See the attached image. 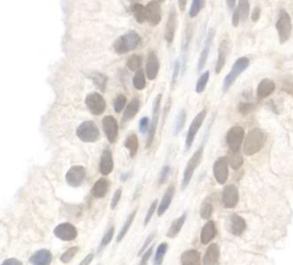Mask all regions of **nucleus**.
Segmentation results:
<instances>
[{
  "instance_id": "42",
  "label": "nucleus",
  "mask_w": 293,
  "mask_h": 265,
  "mask_svg": "<svg viewBox=\"0 0 293 265\" xmlns=\"http://www.w3.org/2000/svg\"><path fill=\"white\" fill-rule=\"evenodd\" d=\"M209 78H210V72L209 71L204 72L201 74V76H199V80L196 84V92L198 94H201L205 90L206 87L208 85Z\"/></svg>"
},
{
  "instance_id": "18",
  "label": "nucleus",
  "mask_w": 293,
  "mask_h": 265,
  "mask_svg": "<svg viewBox=\"0 0 293 265\" xmlns=\"http://www.w3.org/2000/svg\"><path fill=\"white\" fill-rule=\"evenodd\" d=\"M147 10V22L151 27H156L161 21V7L159 1H151L146 5Z\"/></svg>"
},
{
  "instance_id": "22",
  "label": "nucleus",
  "mask_w": 293,
  "mask_h": 265,
  "mask_svg": "<svg viewBox=\"0 0 293 265\" xmlns=\"http://www.w3.org/2000/svg\"><path fill=\"white\" fill-rule=\"evenodd\" d=\"M246 228V220L237 214H232L229 221V231L235 236H241Z\"/></svg>"
},
{
  "instance_id": "60",
  "label": "nucleus",
  "mask_w": 293,
  "mask_h": 265,
  "mask_svg": "<svg viewBox=\"0 0 293 265\" xmlns=\"http://www.w3.org/2000/svg\"><path fill=\"white\" fill-rule=\"evenodd\" d=\"M171 107V98L169 97L168 99H167V102L166 103L165 108H164V112H163V122H162V125H164V122H165L166 118H167V113L169 112V110H170Z\"/></svg>"
},
{
  "instance_id": "59",
  "label": "nucleus",
  "mask_w": 293,
  "mask_h": 265,
  "mask_svg": "<svg viewBox=\"0 0 293 265\" xmlns=\"http://www.w3.org/2000/svg\"><path fill=\"white\" fill-rule=\"evenodd\" d=\"M93 258H94V255L90 253L89 255H87V256L84 258V260L82 261L78 265H90V263L93 260Z\"/></svg>"
},
{
  "instance_id": "8",
  "label": "nucleus",
  "mask_w": 293,
  "mask_h": 265,
  "mask_svg": "<svg viewBox=\"0 0 293 265\" xmlns=\"http://www.w3.org/2000/svg\"><path fill=\"white\" fill-rule=\"evenodd\" d=\"M161 100H162V94L157 95L156 98L153 101L152 104V117H151L150 128L148 131V136H147L146 148L151 147L154 141V138L156 135L157 128L160 119V114H161Z\"/></svg>"
},
{
  "instance_id": "34",
  "label": "nucleus",
  "mask_w": 293,
  "mask_h": 265,
  "mask_svg": "<svg viewBox=\"0 0 293 265\" xmlns=\"http://www.w3.org/2000/svg\"><path fill=\"white\" fill-rule=\"evenodd\" d=\"M186 218H187V213L185 212L181 217L175 219L171 224L170 227L168 229V232L167 233V236L168 238H175L176 235H178V233L181 232L182 228L185 225Z\"/></svg>"
},
{
  "instance_id": "27",
  "label": "nucleus",
  "mask_w": 293,
  "mask_h": 265,
  "mask_svg": "<svg viewBox=\"0 0 293 265\" xmlns=\"http://www.w3.org/2000/svg\"><path fill=\"white\" fill-rule=\"evenodd\" d=\"M220 260V247L216 243L208 246L204 256V265H218Z\"/></svg>"
},
{
  "instance_id": "13",
  "label": "nucleus",
  "mask_w": 293,
  "mask_h": 265,
  "mask_svg": "<svg viewBox=\"0 0 293 265\" xmlns=\"http://www.w3.org/2000/svg\"><path fill=\"white\" fill-rule=\"evenodd\" d=\"M102 128L108 142L114 144L119 135V126L117 120L112 115H107L102 119Z\"/></svg>"
},
{
  "instance_id": "26",
  "label": "nucleus",
  "mask_w": 293,
  "mask_h": 265,
  "mask_svg": "<svg viewBox=\"0 0 293 265\" xmlns=\"http://www.w3.org/2000/svg\"><path fill=\"white\" fill-rule=\"evenodd\" d=\"M175 192V184L172 183V184L168 186L167 189L166 190L165 194H164L163 197L161 199V204H160L159 208H158V216L159 217H161L169 208L171 203H172V200H173V197H174Z\"/></svg>"
},
{
  "instance_id": "56",
  "label": "nucleus",
  "mask_w": 293,
  "mask_h": 265,
  "mask_svg": "<svg viewBox=\"0 0 293 265\" xmlns=\"http://www.w3.org/2000/svg\"><path fill=\"white\" fill-rule=\"evenodd\" d=\"M152 251H153V246H151L146 252H145L144 256H142V259L139 263V265H146L147 262L150 259L151 254H152Z\"/></svg>"
},
{
  "instance_id": "6",
  "label": "nucleus",
  "mask_w": 293,
  "mask_h": 265,
  "mask_svg": "<svg viewBox=\"0 0 293 265\" xmlns=\"http://www.w3.org/2000/svg\"><path fill=\"white\" fill-rule=\"evenodd\" d=\"M275 27L278 33L279 42L281 44H284L290 39L293 31V23H292L291 16L285 10H280Z\"/></svg>"
},
{
  "instance_id": "9",
  "label": "nucleus",
  "mask_w": 293,
  "mask_h": 265,
  "mask_svg": "<svg viewBox=\"0 0 293 265\" xmlns=\"http://www.w3.org/2000/svg\"><path fill=\"white\" fill-rule=\"evenodd\" d=\"M245 138V130L240 126H234L229 129L226 135L229 150L232 153L240 151Z\"/></svg>"
},
{
  "instance_id": "30",
  "label": "nucleus",
  "mask_w": 293,
  "mask_h": 265,
  "mask_svg": "<svg viewBox=\"0 0 293 265\" xmlns=\"http://www.w3.org/2000/svg\"><path fill=\"white\" fill-rule=\"evenodd\" d=\"M181 265H201L199 251L189 249L184 252L181 256Z\"/></svg>"
},
{
  "instance_id": "16",
  "label": "nucleus",
  "mask_w": 293,
  "mask_h": 265,
  "mask_svg": "<svg viewBox=\"0 0 293 265\" xmlns=\"http://www.w3.org/2000/svg\"><path fill=\"white\" fill-rule=\"evenodd\" d=\"M177 28V13L175 5H172L169 10L168 18L167 20L165 29V40L167 43H173L175 38V31Z\"/></svg>"
},
{
  "instance_id": "44",
  "label": "nucleus",
  "mask_w": 293,
  "mask_h": 265,
  "mask_svg": "<svg viewBox=\"0 0 293 265\" xmlns=\"http://www.w3.org/2000/svg\"><path fill=\"white\" fill-rule=\"evenodd\" d=\"M205 5H206V2L204 0H193L192 4L190 5V8H189V17L195 18L196 16H198L200 11L203 9Z\"/></svg>"
},
{
  "instance_id": "43",
  "label": "nucleus",
  "mask_w": 293,
  "mask_h": 265,
  "mask_svg": "<svg viewBox=\"0 0 293 265\" xmlns=\"http://www.w3.org/2000/svg\"><path fill=\"white\" fill-rule=\"evenodd\" d=\"M167 250V243L162 242L160 246L157 248L156 254L154 256V265H161L164 260V256Z\"/></svg>"
},
{
  "instance_id": "11",
  "label": "nucleus",
  "mask_w": 293,
  "mask_h": 265,
  "mask_svg": "<svg viewBox=\"0 0 293 265\" xmlns=\"http://www.w3.org/2000/svg\"><path fill=\"white\" fill-rule=\"evenodd\" d=\"M86 169L84 166H73L66 171L65 180L72 188H79L85 180Z\"/></svg>"
},
{
  "instance_id": "20",
  "label": "nucleus",
  "mask_w": 293,
  "mask_h": 265,
  "mask_svg": "<svg viewBox=\"0 0 293 265\" xmlns=\"http://www.w3.org/2000/svg\"><path fill=\"white\" fill-rule=\"evenodd\" d=\"M114 163L113 154L110 149H105L101 154L100 162V171L102 175L107 176L114 170Z\"/></svg>"
},
{
  "instance_id": "41",
  "label": "nucleus",
  "mask_w": 293,
  "mask_h": 265,
  "mask_svg": "<svg viewBox=\"0 0 293 265\" xmlns=\"http://www.w3.org/2000/svg\"><path fill=\"white\" fill-rule=\"evenodd\" d=\"M143 58L140 55L132 54L128 57L127 66L131 71L137 72L141 69L142 66Z\"/></svg>"
},
{
  "instance_id": "40",
  "label": "nucleus",
  "mask_w": 293,
  "mask_h": 265,
  "mask_svg": "<svg viewBox=\"0 0 293 265\" xmlns=\"http://www.w3.org/2000/svg\"><path fill=\"white\" fill-rule=\"evenodd\" d=\"M133 85L137 90H143L146 87V76H145V72L143 69L136 72L135 76L133 77Z\"/></svg>"
},
{
  "instance_id": "33",
  "label": "nucleus",
  "mask_w": 293,
  "mask_h": 265,
  "mask_svg": "<svg viewBox=\"0 0 293 265\" xmlns=\"http://www.w3.org/2000/svg\"><path fill=\"white\" fill-rule=\"evenodd\" d=\"M130 12L132 13L138 23H145L147 21V10L146 6L139 3H134L130 5Z\"/></svg>"
},
{
  "instance_id": "57",
  "label": "nucleus",
  "mask_w": 293,
  "mask_h": 265,
  "mask_svg": "<svg viewBox=\"0 0 293 265\" xmlns=\"http://www.w3.org/2000/svg\"><path fill=\"white\" fill-rule=\"evenodd\" d=\"M260 13H261V10L259 6H256L255 8L252 10L251 18L253 22H257L260 19Z\"/></svg>"
},
{
  "instance_id": "3",
  "label": "nucleus",
  "mask_w": 293,
  "mask_h": 265,
  "mask_svg": "<svg viewBox=\"0 0 293 265\" xmlns=\"http://www.w3.org/2000/svg\"><path fill=\"white\" fill-rule=\"evenodd\" d=\"M249 65H250V60L248 57H241L236 59L232 66L231 70L224 78L222 82V88L223 93H226L228 90L231 88V86L234 84L236 79L240 76L242 73L246 71Z\"/></svg>"
},
{
  "instance_id": "63",
  "label": "nucleus",
  "mask_w": 293,
  "mask_h": 265,
  "mask_svg": "<svg viewBox=\"0 0 293 265\" xmlns=\"http://www.w3.org/2000/svg\"><path fill=\"white\" fill-rule=\"evenodd\" d=\"M129 176V174H126V173H123V175H122V180L123 181H125V180L128 179V177Z\"/></svg>"
},
{
  "instance_id": "19",
  "label": "nucleus",
  "mask_w": 293,
  "mask_h": 265,
  "mask_svg": "<svg viewBox=\"0 0 293 265\" xmlns=\"http://www.w3.org/2000/svg\"><path fill=\"white\" fill-rule=\"evenodd\" d=\"M214 36H215V30L212 28L208 29V37L205 42V46L199 55V62H198V71L199 72L202 71L207 64L208 56H209V53H210L212 44H213Z\"/></svg>"
},
{
  "instance_id": "51",
  "label": "nucleus",
  "mask_w": 293,
  "mask_h": 265,
  "mask_svg": "<svg viewBox=\"0 0 293 265\" xmlns=\"http://www.w3.org/2000/svg\"><path fill=\"white\" fill-rule=\"evenodd\" d=\"M171 173V167L169 166H165L161 170V173L159 176L158 183L159 185L165 184L167 180H168Z\"/></svg>"
},
{
  "instance_id": "38",
  "label": "nucleus",
  "mask_w": 293,
  "mask_h": 265,
  "mask_svg": "<svg viewBox=\"0 0 293 265\" xmlns=\"http://www.w3.org/2000/svg\"><path fill=\"white\" fill-rule=\"evenodd\" d=\"M228 163L233 170H238L241 168L244 164V158L240 152L232 153L230 152L227 156Z\"/></svg>"
},
{
  "instance_id": "2",
  "label": "nucleus",
  "mask_w": 293,
  "mask_h": 265,
  "mask_svg": "<svg viewBox=\"0 0 293 265\" xmlns=\"http://www.w3.org/2000/svg\"><path fill=\"white\" fill-rule=\"evenodd\" d=\"M266 142L267 136L265 132L260 128H252L245 139L243 151L246 156H252L263 149Z\"/></svg>"
},
{
  "instance_id": "32",
  "label": "nucleus",
  "mask_w": 293,
  "mask_h": 265,
  "mask_svg": "<svg viewBox=\"0 0 293 265\" xmlns=\"http://www.w3.org/2000/svg\"><path fill=\"white\" fill-rule=\"evenodd\" d=\"M124 146L128 150L129 156L131 158H134L137 155L138 149H139V141H138V137L135 132H131L128 134L124 142Z\"/></svg>"
},
{
  "instance_id": "62",
  "label": "nucleus",
  "mask_w": 293,
  "mask_h": 265,
  "mask_svg": "<svg viewBox=\"0 0 293 265\" xmlns=\"http://www.w3.org/2000/svg\"><path fill=\"white\" fill-rule=\"evenodd\" d=\"M178 4H179V8L182 12H184L185 10V7H186V5H187V1L186 0H182V1H179L178 2Z\"/></svg>"
},
{
  "instance_id": "25",
  "label": "nucleus",
  "mask_w": 293,
  "mask_h": 265,
  "mask_svg": "<svg viewBox=\"0 0 293 265\" xmlns=\"http://www.w3.org/2000/svg\"><path fill=\"white\" fill-rule=\"evenodd\" d=\"M110 182L106 178H100L91 189V194L96 199L104 198L109 192Z\"/></svg>"
},
{
  "instance_id": "7",
  "label": "nucleus",
  "mask_w": 293,
  "mask_h": 265,
  "mask_svg": "<svg viewBox=\"0 0 293 265\" xmlns=\"http://www.w3.org/2000/svg\"><path fill=\"white\" fill-rule=\"evenodd\" d=\"M207 114H208V109L205 107L203 110H201L199 114L194 117L193 120L190 124L189 130L187 132L186 139H185V151H189V149L192 146L194 141H195V138H196L198 132H199V128H201V126L203 125L205 118L207 117Z\"/></svg>"
},
{
  "instance_id": "5",
  "label": "nucleus",
  "mask_w": 293,
  "mask_h": 265,
  "mask_svg": "<svg viewBox=\"0 0 293 265\" xmlns=\"http://www.w3.org/2000/svg\"><path fill=\"white\" fill-rule=\"evenodd\" d=\"M76 135L82 142L93 143L99 141L100 131L94 121L86 120L76 129Z\"/></svg>"
},
{
  "instance_id": "58",
  "label": "nucleus",
  "mask_w": 293,
  "mask_h": 265,
  "mask_svg": "<svg viewBox=\"0 0 293 265\" xmlns=\"http://www.w3.org/2000/svg\"><path fill=\"white\" fill-rule=\"evenodd\" d=\"M1 265H23L21 261L18 260L17 258L12 257L4 261Z\"/></svg>"
},
{
  "instance_id": "14",
  "label": "nucleus",
  "mask_w": 293,
  "mask_h": 265,
  "mask_svg": "<svg viewBox=\"0 0 293 265\" xmlns=\"http://www.w3.org/2000/svg\"><path fill=\"white\" fill-rule=\"evenodd\" d=\"M54 235L63 242L75 241L78 235L76 227L70 223H62L58 225L53 230Z\"/></svg>"
},
{
  "instance_id": "46",
  "label": "nucleus",
  "mask_w": 293,
  "mask_h": 265,
  "mask_svg": "<svg viewBox=\"0 0 293 265\" xmlns=\"http://www.w3.org/2000/svg\"><path fill=\"white\" fill-rule=\"evenodd\" d=\"M79 246H72L70 248H68L66 252H64L61 256V261L63 264H68L71 262L72 259L76 256V254L79 251Z\"/></svg>"
},
{
  "instance_id": "47",
  "label": "nucleus",
  "mask_w": 293,
  "mask_h": 265,
  "mask_svg": "<svg viewBox=\"0 0 293 265\" xmlns=\"http://www.w3.org/2000/svg\"><path fill=\"white\" fill-rule=\"evenodd\" d=\"M114 235V227H111L108 230L105 232L104 236L102 238L100 242V246H99V251L103 250L105 246L108 245L110 242H112Z\"/></svg>"
},
{
  "instance_id": "10",
  "label": "nucleus",
  "mask_w": 293,
  "mask_h": 265,
  "mask_svg": "<svg viewBox=\"0 0 293 265\" xmlns=\"http://www.w3.org/2000/svg\"><path fill=\"white\" fill-rule=\"evenodd\" d=\"M85 104L90 113L96 116L102 115L106 109L104 96L98 92H91L86 95Z\"/></svg>"
},
{
  "instance_id": "23",
  "label": "nucleus",
  "mask_w": 293,
  "mask_h": 265,
  "mask_svg": "<svg viewBox=\"0 0 293 265\" xmlns=\"http://www.w3.org/2000/svg\"><path fill=\"white\" fill-rule=\"evenodd\" d=\"M275 90V83L269 78H265L260 81L257 87V99L262 100L272 95Z\"/></svg>"
},
{
  "instance_id": "39",
  "label": "nucleus",
  "mask_w": 293,
  "mask_h": 265,
  "mask_svg": "<svg viewBox=\"0 0 293 265\" xmlns=\"http://www.w3.org/2000/svg\"><path fill=\"white\" fill-rule=\"evenodd\" d=\"M186 118H187V114L185 109H182L180 111L176 118H175V127H174V135L176 136L177 134H179L180 132H182V130L184 129L186 122Z\"/></svg>"
},
{
  "instance_id": "50",
  "label": "nucleus",
  "mask_w": 293,
  "mask_h": 265,
  "mask_svg": "<svg viewBox=\"0 0 293 265\" xmlns=\"http://www.w3.org/2000/svg\"><path fill=\"white\" fill-rule=\"evenodd\" d=\"M255 104H251V103H240L238 105V111L244 116L251 114V112H253L255 110Z\"/></svg>"
},
{
  "instance_id": "21",
  "label": "nucleus",
  "mask_w": 293,
  "mask_h": 265,
  "mask_svg": "<svg viewBox=\"0 0 293 265\" xmlns=\"http://www.w3.org/2000/svg\"><path fill=\"white\" fill-rule=\"evenodd\" d=\"M52 262V254L46 248L36 251L29 259V263L31 265H51Z\"/></svg>"
},
{
  "instance_id": "4",
  "label": "nucleus",
  "mask_w": 293,
  "mask_h": 265,
  "mask_svg": "<svg viewBox=\"0 0 293 265\" xmlns=\"http://www.w3.org/2000/svg\"><path fill=\"white\" fill-rule=\"evenodd\" d=\"M204 148H205V141L200 144L197 151L194 152L193 155L190 156L189 161L186 165L185 170H184V176L182 180V189L185 190L189 186L190 180L193 177L194 171L200 165L203 157Z\"/></svg>"
},
{
  "instance_id": "35",
  "label": "nucleus",
  "mask_w": 293,
  "mask_h": 265,
  "mask_svg": "<svg viewBox=\"0 0 293 265\" xmlns=\"http://www.w3.org/2000/svg\"><path fill=\"white\" fill-rule=\"evenodd\" d=\"M89 77L94 82L95 85L97 86L100 90L105 91L107 86V81L108 78L105 74H102L100 72L92 71L89 73Z\"/></svg>"
},
{
  "instance_id": "36",
  "label": "nucleus",
  "mask_w": 293,
  "mask_h": 265,
  "mask_svg": "<svg viewBox=\"0 0 293 265\" xmlns=\"http://www.w3.org/2000/svg\"><path fill=\"white\" fill-rule=\"evenodd\" d=\"M236 14L239 16L240 20L242 22H246L249 15H250V4H249V1L247 0H240L238 2V5L236 7Z\"/></svg>"
},
{
  "instance_id": "1",
  "label": "nucleus",
  "mask_w": 293,
  "mask_h": 265,
  "mask_svg": "<svg viewBox=\"0 0 293 265\" xmlns=\"http://www.w3.org/2000/svg\"><path fill=\"white\" fill-rule=\"evenodd\" d=\"M142 43V38L139 34L130 30L120 36L114 43V52L117 54H126L139 47Z\"/></svg>"
},
{
  "instance_id": "45",
  "label": "nucleus",
  "mask_w": 293,
  "mask_h": 265,
  "mask_svg": "<svg viewBox=\"0 0 293 265\" xmlns=\"http://www.w3.org/2000/svg\"><path fill=\"white\" fill-rule=\"evenodd\" d=\"M213 211V206L212 203L208 200H205L200 208V216L204 219H208L212 216Z\"/></svg>"
},
{
  "instance_id": "12",
  "label": "nucleus",
  "mask_w": 293,
  "mask_h": 265,
  "mask_svg": "<svg viewBox=\"0 0 293 265\" xmlns=\"http://www.w3.org/2000/svg\"><path fill=\"white\" fill-rule=\"evenodd\" d=\"M213 176L219 184L227 182L229 178V163L227 156H220L214 161L213 166Z\"/></svg>"
},
{
  "instance_id": "53",
  "label": "nucleus",
  "mask_w": 293,
  "mask_h": 265,
  "mask_svg": "<svg viewBox=\"0 0 293 265\" xmlns=\"http://www.w3.org/2000/svg\"><path fill=\"white\" fill-rule=\"evenodd\" d=\"M150 119L148 117H143L140 120H139V124H138V128H139V131L145 133V132H148L149 131V128H150Z\"/></svg>"
},
{
  "instance_id": "29",
  "label": "nucleus",
  "mask_w": 293,
  "mask_h": 265,
  "mask_svg": "<svg viewBox=\"0 0 293 265\" xmlns=\"http://www.w3.org/2000/svg\"><path fill=\"white\" fill-rule=\"evenodd\" d=\"M140 109V100L138 98H133L130 103L127 105L126 109L123 113V118H122V124L127 123L129 120H131L139 112Z\"/></svg>"
},
{
  "instance_id": "52",
  "label": "nucleus",
  "mask_w": 293,
  "mask_h": 265,
  "mask_svg": "<svg viewBox=\"0 0 293 265\" xmlns=\"http://www.w3.org/2000/svg\"><path fill=\"white\" fill-rule=\"evenodd\" d=\"M157 204H158V200H154L151 205H150V208L148 209V212H147L146 218H145V226H147L148 223L150 222L153 214L155 212L157 208Z\"/></svg>"
},
{
  "instance_id": "37",
  "label": "nucleus",
  "mask_w": 293,
  "mask_h": 265,
  "mask_svg": "<svg viewBox=\"0 0 293 265\" xmlns=\"http://www.w3.org/2000/svg\"><path fill=\"white\" fill-rule=\"evenodd\" d=\"M137 208L136 209H134L131 213L128 215V218L126 219V221L124 223V225H123V228L121 229V231L119 232L118 236H117V242H121L123 240V238L125 237V235L127 234V232H128V230H129V228L131 227V225H132L133 221H134V219L136 218V215H137Z\"/></svg>"
},
{
  "instance_id": "55",
  "label": "nucleus",
  "mask_w": 293,
  "mask_h": 265,
  "mask_svg": "<svg viewBox=\"0 0 293 265\" xmlns=\"http://www.w3.org/2000/svg\"><path fill=\"white\" fill-rule=\"evenodd\" d=\"M154 237H155V232H151V233L149 234V236L147 237L146 241L144 242L142 247L140 248V250L138 252V256H141L142 254L145 253V251H146V249L147 248V246L151 244L152 240L154 239Z\"/></svg>"
},
{
  "instance_id": "15",
  "label": "nucleus",
  "mask_w": 293,
  "mask_h": 265,
  "mask_svg": "<svg viewBox=\"0 0 293 265\" xmlns=\"http://www.w3.org/2000/svg\"><path fill=\"white\" fill-rule=\"evenodd\" d=\"M239 200L238 189L235 185H228L222 192V204L225 208H233L236 207Z\"/></svg>"
},
{
  "instance_id": "28",
  "label": "nucleus",
  "mask_w": 293,
  "mask_h": 265,
  "mask_svg": "<svg viewBox=\"0 0 293 265\" xmlns=\"http://www.w3.org/2000/svg\"><path fill=\"white\" fill-rule=\"evenodd\" d=\"M217 234V229L215 227V223L210 220L204 226L201 233H200V242L203 245H208L209 242L213 240Z\"/></svg>"
},
{
  "instance_id": "48",
  "label": "nucleus",
  "mask_w": 293,
  "mask_h": 265,
  "mask_svg": "<svg viewBox=\"0 0 293 265\" xmlns=\"http://www.w3.org/2000/svg\"><path fill=\"white\" fill-rule=\"evenodd\" d=\"M127 104V98L123 94L117 95L114 100V110L115 113L120 114L123 112L125 105Z\"/></svg>"
},
{
  "instance_id": "17",
  "label": "nucleus",
  "mask_w": 293,
  "mask_h": 265,
  "mask_svg": "<svg viewBox=\"0 0 293 265\" xmlns=\"http://www.w3.org/2000/svg\"><path fill=\"white\" fill-rule=\"evenodd\" d=\"M160 71V59L157 56L156 52L151 51L147 56L146 65V74L150 81L155 80Z\"/></svg>"
},
{
  "instance_id": "61",
  "label": "nucleus",
  "mask_w": 293,
  "mask_h": 265,
  "mask_svg": "<svg viewBox=\"0 0 293 265\" xmlns=\"http://www.w3.org/2000/svg\"><path fill=\"white\" fill-rule=\"evenodd\" d=\"M226 3H227L229 9L233 10L236 6V1H235V0H228V1H226Z\"/></svg>"
},
{
  "instance_id": "31",
  "label": "nucleus",
  "mask_w": 293,
  "mask_h": 265,
  "mask_svg": "<svg viewBox=\"0 0 293 265\" xmlns=\"http://www.w3.org/2000/svg\"><path fill=\"white\" fill-rule=\"evenodd\" d=\"M191 38H192V28L190 25H188V27L186 28L185 31V39H184V43H183V48H182V52H183V74H185V69H186V64L188 61V52H189V44L191 42Z\"/></svg>"
},
{
  "instance_id": "49",
  "label": "nucleus",
  "mask_w": 293,
  "mask_h": 265,
  "mask_svg": "<svg viewBox=\"0 0 293 265\" xmlns=\"http://www.w3.org/2000/svg\"><path fill=\"white\" fill-rule=\"evenodd\" d=\"M180 71H181V61L179 59H176L174 65H173V73H172V77H171V85L174 87L177 81V79L179 77Z\"/></svg>"
},
{
  "instance_id": "54",
  "label": "nucleus",
  "mask_w": 293,
  "mask_h": 265,
  "mask_svg": "<svg viewBox=\"0 0 293 265\" xmlns=\"http://www.w3.org/2000/svg\"><path fill=\"white\" fill-rule=\"evenodd\" d=\"M122 194H123V191H122V189H120L114 192L113 198H112V201H111V208L112 209H114V208L117 207L119 202H120V200L122 198Z\"/></svg>"
},
{
  "instance_id": "24",
  "label": "nucleus",
  "mask_w": 293,
  "mask_h": 265,
  "mask_svg": "<svg viewBox=\"0 0 293 265\" xmlns=\"http://www.w3.org/2000/svg\"><path fill=\"white\" fill-rule=\"evenodd\" d=\"M229 48H230V43H229L228 39H223L218 48L217 61L215 65V73L217 75L221 73L222 68L226 64L228 54H229Z\"/></svg>"
}]
</instances>
